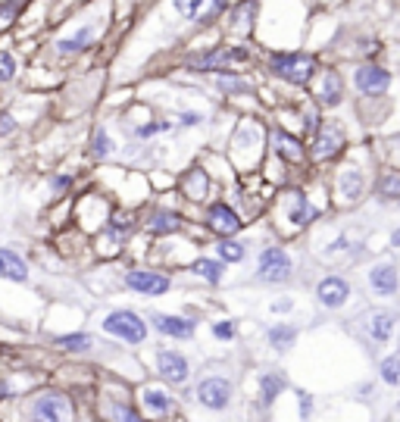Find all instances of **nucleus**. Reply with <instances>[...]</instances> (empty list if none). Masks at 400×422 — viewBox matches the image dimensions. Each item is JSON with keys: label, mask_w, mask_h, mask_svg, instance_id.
<instances>
[{"label": "nucleus", "mask_w": 400, "mask_h": 422, "mask_svg": "<svg viewBox=\"0 0 400 422\" xmlns=\"http://www.w3.org/2000/svg\"><path fill=\"white\" fill-rule=\"evenodd\" d=\"M25 416L28 422H72L75 410H72V400L63 391H38V394L28 397Z\"/></svg>", "instance_id": "nucleus-1"}, {"label": "nucleus", "mask_w": 400, "mask_h": 422, "mask_svg": "<svg viewBox=\"0 0 400 422\" xmlns=\"http://www.w3.org/2000/svg\"><path fill=\"white\" fill-rule=\"evenodd\" d=\"M104 332L113 338L126 341V344H144L147 341V322L132 310H113L104 316Z\"/></svg>", "instance_id": "nucleus-2"}, {"label": "nucleus", "mask_w": 400, "mask_h": 422, "mask_svg": "<svg viewBox=\"0 0 400 422\" xmlns=\"http://www.w3.org/2000/svg\"><path fill=\"white\" fill-rule=\"evenodd\" d=\"M269 66L279 78H285L291 85H307L316 72V60L310 54H272Z\"/></svg>", "instance_id": "nucleus-3"}, {"label": "nucleus", "mask_w": 400, "mask_h": 422, "mask_svg": "<svg viewBox=\"0 0 400 422\" xmlns=\"http://www.w3.org/2000/svg\"><path fill=\"white\" fill-rule=\"evenodd\" d=\"M294 272V263H291L285 247H266L260 253V263H257V279L269 282V285H281V282L291 279Z\"/></svg>", "instance_id": "nucleus-4"}, {"label": "nucleus", "mask_w": 400, "mask_h": 422, "mask_svg": "<svg viewBox=\"0 0 400 422\" xmlns=\"http://www.w3.org/2000/svg\"><path fill=\"white\" fill-rule=\"evenodd\" d=\"M194 397H198L200 406L219 413V410H225V406L231 404V382H229V378H222V375H207V378H200Z\"/></svg>", "instance_id": "nucleus-5"}, {"label": "nucleus", "mask_w": 400, "mask_h": 422, "mask_svg": "<svg viewBox=\"0 0 400 422\" xmlns=\"http://www.w3.org/2000/svg\"><path fill=\"white\" fill-rule=\"evenodd\" d=\"M126 288H132L144 297H159L172 288V282L169 275L157 272V269H132V272H126Z\"/></svg>", "instance_id": "nucleus-6"}, {"label": "nucleus", "mask_w": 400, "mask_h": 422, "mask_svg": "<svg viewBox=\"0 0 400 422\" xmlns=\"http://www.w3.org/2000/svg\"><path fill=\"white\" fill-rule=\"evenodd\" d=\"M157 373L172 385H185L188 375H191V363L181 351H172V347H159L157 351Z\"/></svg>", "instance_id": "nucleus-7"}, {"label": "nucleus", "mask_w": 400, "mask_h": 422, "mask_svg": "<svg viewBox=\"0 0 400 422\" xmlns=\"http://www.w3.org/2000/svg\"><path fill=\"white\" fill-rule=\"evenodd\" d=\"M353 85H356V91H363L366 97H378V94H384L391 88V72L369 63V66H360L353 72Z\"/></svg>", "instance_id": "nucleus-8"}, {"label": "nucleus", "mask_w": 400, "mask_h": 422, "mask_svg": "<svg viewBox=\"0 0 400 422\" xmlns=\"http://www.w3.org/2000/svg\"><path fill=\"white\" fill-rule=\"evenodd\" d=\"M207 225L216 231L219 238H231V235H238L241 231V216L235 213V210L229 207L225 200H219V203H213V207L207 210Z\"/></svg>", "instance_id": "nucleus-9"}, {"label": "nucleus", "mask_w": 400, "mask_h": 422, "mask_svg": "<svg viewBox=\"0 0 400 422\" xmlns=\"http://www.w3.org/2000/svg\"><path fill=\"white\" fill-rule=\"evenodd\" d=\"M394 325H397V316L391 310H369L363 316V329H366L372 344H388L391 334H394Z\"/></svg>", "instance_id": "nucleus-10"}, {"label": "nucleus", "mask_w": 400, "mask_h": 422, "mask_svg": "<svg viewBox=\"0 0 400 422\" xmlns=\"http://www.w3.org/2000/svg\"><path fill=\"white\" fill-rule=\"evenodd\" d=\"M150 322L159 334L166 338H176V341H188L194 338V319L188 316H176V313H150Z\"/></svg>", "instance_id": "nucleus-11"}, {"label": "nucleus", "mask_w": 400, "mask_h": 422, "mask_svg": "<svg viewBox=\"0 0 400 422\" xmlns=\"http://www.w3.org/2000/svg\"><path fill=\"white\" fill-rule=\"evenodd\" d=\"M351 297V285H347L341 275H325L322 282L316 285V301L322 303L325 310H341Z\"/></svg>", "instance_id": "nucleus-12"}, {"label": "nucleus", "mask_w": 400, "mask_h": 422, "mask_svg": "<svg viewBox=\"0 0 400 422\" xmlns=\"http://www.w3.org/2000/svg\"><path fill=\"white\" fill-rule=\"evenodd\" d=\"M341 147H344V132H341L338 126H332V122H325V126L319 128V135H316V144H313V157L316 159H332Z\"/></svg>", "instance_id": "nucleus-13"}, {"label": "nucleus", "mask_w": 400, "mask_h": 422, "mask_svg": "<svg viewBox=\"0 0 400 422\" xmlns=\"http://www.w3.org/2000/svg\"><path fill=\"white\" fill-rule=\"evenodd\" d=\"M369 288H372L375 294H382V297L397 294V288H400L397 266H391V263H378V266H372V269H369Z\"/></svg>", "instance_id": "nucleus-14"}, {"label": "nucleus", "mask_w": 400, "mask_h": 422, "mask_svg": "<svg viewBox=\"0 0 400 422\" xmlns=\"http://www.w3.org/2000/svg\"><path fill=\"white\" fill-rule=\"evenodd\" d=\"M141 404L150 416H166V413H172V406H176V397L166 388H159V385H147V388L141 391Z\"/></svg>", "instance_id": "nucleus-15"}, {"label": "nucleus", "mask_w": 400, "mask_h": 422, "mask_svg": "<svg viewBox=\"0 0 400 422\" xmlns=\"http://www.w3.org/2000/svg\"><path fill=\"white\" fill-rule=\"evenodd\" d=\"M0 279L19 282V285L28 282V263L16 251H10V247H0Z\"/></svg>", "instance_id": "nucleus-16"}, {"label": "nucleus", "mask_w": 400, "mask_h": 422, "mask_svg": "<svg viewBox=\"0 0 400 422\" xmlns=\"http://www.w3.org/2000/svg\"><path fill=\"white\" fill-rule=\"evenodd\" d=\"M363 191H366V179H363V172L356 169V166L341 169V176H338V194L341 198H344L347 203H356L363 198Z\"/></svg>", "instance_id": "nucleus-17"}, {"label": "nucleus", "mask_w": 400, "mask_h": 422, "mask_svg": "<svg viewBox=\"0 0 400 422\" xmlns=\"http://www.w3.org/2000/svg\"><path fill=\"white\" fill-rule=\"evenodd\" d=\"M341 97H344V82H341L338 72L329 69L322 76V85H319V104L334 107V104H341Z\"/></svg>", "instance_id": "nucleus-18"}, {"label": "nucleus", "mask_w": 400, "mask_h": 422, "mask_svg": "<svg viewBox=\"0 0 400 422\" xmlns=\"http://www.w3.org/2000/svg\"><path fill=\"white\" fill-rule=\"evenodd\" d=\"M316 219V207L310 203L307 194H291V210H288V222L291 225H307Z\"/></svg>", "instance_id": "nucleus-19"}, {"label": "nucleus", "mask_w": 400, "mask_h": 422, "mask_svg": "<svg viewBox=\"0 0 400 422\" xmlns=\"http://www.w3.org/2000/svg\"><path fill=\"white\" fill-rule=\"evenodd\" d=\"M178 229H181V219L172 210H157L147 219V231H154V235H172V231H178Z\"/></svg>", "instance_id": "nucleus-20"}, {"label": "nucleus", "mask_w": 400, "mask_h": 422, "mask_svg": "<svg viewBox=\"0 0 400 422\" xmlns=\"http://www.w3.org/2000/svg\"><path fill=\"white\" fill-rule=\"evenodd\" d=\"M285 375L281 373H263L260 375V397H263V404L269 406V404H275V397L285 391Z\"/></svg>", "instance_id": "nucleus-21"}, {"label": "nucleus", "mask_w": 400, "mask_h": 422, "mask_svg": "<svg viewBox=\"0 0 400 422\" xmlns=\"http://www.w3.org/2000/svg\"><path fill=\"white\" fill-rule=\"evenodd\" d=\"M56 347L60 351H69V354H85L94 347V338L85 332H72V334H56Z\"/></svg>", "instance_id": "nucleus-22"}, {"label": "nucleus", "mask_w": 400, "mask_h": 422, "mask_svg": "<svg viewBox=\"0 0 400 422\" xmlns=\"http://www.w3.org/2000/svg\"><path fill=\"white\" fill-rule=\"evenodd\" d=\"M266 338H269V344H272L275 351H288V347H294V341H297V329L294 325L279 322V325H272V329L266 332Z\"/></svg>", "instance_id": "nucleus-23"}, {"label": "nucleus", "mask_w": 400, "mask_h": 422, "mask_svg": "<svg viewBox=\"0 0 400 422\" xmlns=\"http://www.w3.org/2000/svg\"><path fill=\"white\" fill-rule=\"evenodd\" d=\"M272 144H275V150H279L285 159H291V163H297V159L303 157V147H301V141H294L291 135L285 132H275L272 135Z\"/></svg>", "instance_id": "nucleus-24"}, {"label": "nucleus", "mask_w": 400, "mask_h": 422, "mask_svg": "<svg viewBox=\"0 0 400 422\" xmlns=\"http://www.w3.org/2000/svg\"><path fill=\"white\" fill-rule=\"evenodd\" d=\"M194 272H198L203 282H210V285H219L225 266L219 263V260H207V257H200L198 263H194Z\"/></svg>", "instance_id": "nucleus-25"}, {"label": "nucleus", "mask_w": 400, "mask_h": 422, "mask_svg": "<svg viewBox=\"0 0 400 422\" xmlns=\"http://www.w3.org/2000/svg\"><path fill=\"white\" fill-rule=\"evenodd\" d=\"M253 16H257V0H244V4L235 6V13H231V23H235L238 32H250Z\"/></svg>", "instance_id": "nucleus-26"}, {"label": "nucleus", "mask_w": 400, "mask_h": 422, "mask_svg": "<svg viewBox=\"0 0 400 422\" xmlns=\"http://www.w3.org/2000/svg\"><path fill=\"white\" fill-rule=\"evenodd\" d=\"M107 413H110L113 422H147L132 404H122V400H110V404H107Z\"/></svg>", "instance_id": "nucleus-27"}, {"label": "nucleus", "mask_w": 400, "mask_h": 422, "mask_svg": "<svg viewBox=\"0 0 400 422\" xmlns=\"http://www.w3.org/2000/svg\"><path fill=\"white\" fill-rule=\"evenodd\" d=\"M94 41V32L91 28H82V32H75L72 38H60V54H78V50H85Z\"/></svg>", "instance_id": "nucleus-28"}, {"label": "nucleus", "mask_w": 400, "mask_h": 422, "mask_svg": "<svg viewBox=\"0 0 400 422\" xmlns=\"http://www.w3.org/2000/svg\"><path fill=\"white\" fill-rule=\"evenodd\" d=\"M378 373H382V382H384V385L397 388V385H400V354L384 356V360L378 363Z\"/></svg>", "instance_id": "nucleus-29"}, {"label": "nucleus", "mask_w": 400, "mask_h": 422, "mask_svg": "<svg viewBox=\"0 0 400 422\" xmlns=\"http://www.w3.org/2000/svg\"><path fill=\"white\" fill-rule=\"evenodd\" d=\"M216 253H219V260H225V263H241L244 260V244L231 241V238H222V241L216 244Z\"/></svg>", "instance_id": "nucleus-30"}, {"label": "nucleus", "mask_w": 400, "mask_h": 422, "mask_svg": "<svg viewBox=\"0 0 400 422\" xmlns=\"http://www.w3.org/2000/svg\"><path fill=\"white\" fill-rule=\"evenodd\" d=\"M91 154L100 157V159L113 154V138L107 135V128H97V132H94V138H91Z\"/></svg>", "instance_id": "nucleus-31"}, {"label": "nucleus", "mask_w": 400, "mask_h": 422, "mask_svg": "<svg viewBox=\"0 0 400 422\" xmlns=\"http://www.w3.org/2000/svg\"><path fill=\"white\" fill-rule=\"evenodd\" d=\"M378 191L388 200H400V172H384L382 181H378Z\"/></svg>", "instance_id": "nucleus-32"}, {"label": "nucleus", "mask_w": 400, "mask_h": 422, "mask_svg": "<svg viewBox=\"0 0 400 422\" xmlns=\"http://www.w3.org/2000/svg\"><path fill=\"white\" fill-rule=\"evenodd\" d=\"M188 194H191V200H200L203 194H207V176L203 172L194 169L191 179H188Z\"/></svg>", "instance_id": "nucleus-33"}, {"label": "nucleus", "mask_w": 400, "mask_h": 422, "mask_svg": "<svg viewBox=\"0 0 400 422\" xmlns=\"http://www.w3.org/2000/svg\"><path fill=\"white\" fill-rule=\"evenodd\" d=\"M16 78V56L0 50V82H13Z\"/></svg>", "instance_id": "nucleus-34"}, {"label": "nucleus", "mask_w": 400, "mask_h": 422, "mask_svg": "<svg viewBox=\"0 0 400 422\" xmlns=\"http://www.w3.org/2000/svg\"><path fill=\"white\" fill-rule=\"evenodd\" d=\"M297 410H301L303 422L313 416V394H310V391H297Z\"/></svg>", "instance_id": "nucleus-35"}, {"label": "nucleus", "mask_w": 400, "mask_h": 422, "mask_svg": "<svg viewBox=\"0 0 400 422\" xmlns=\"http://www.w3.org/2000/svg\"><path fill=\"white\" fill-rule=\"evenodd\" d=\"M213 334L219 341H231V338H235V322H229V319H225V322H216L213 325Z\"/></svg>", "instance_id": "nucleus-36"}, {"label": "nucleus", "mask_w": 400, "mask_h": 422, "mask_svg": "<svg viewBox=\"0 0 400 422\" xmlns=\"http://www.w3.org/2000/svg\"><path fill=\"white\" fill-rule=\"evenodd\" d=\"M16 132V119H13V113H0V138L13 135Z\"/></svg>", "instance_id": "nucleus-37"}, {"label": "nucleus", "mask_w": 400, "mask_h": 422, "mask_svg": "<svg viewBox=\"0 0 400 422\" xmlns=\"http://www.w3.org/2000/svg\"><path fill=\"white\" fill-rule=\"evenodd\" d=\"M50 188H54V191H69V188H72V176H69V172H60V176L50 179Z\"/></svg>", "instance_id": "nucleus-38"}, {"label": "nucleus", "mask_w": 400, "mask_h": 422, "mask_svg": "<svg viewBox=\"0 0 400 422\" xmlns=\"http://www.w3.org/2000/svg\"><path fill=\"white\" fill-rule=\"evenodd\" d=\"M169 128V122H150V126H141L138 128V135L141 138H150V135H157V132H166Z\"/></svg>", "instance_id": "nucleus-39"}, {"label": "nucleus", "mask_w": 400, "mask_h": 422, "mask_svg": "<svg viewBox=\"0 0 400 422\" xmlns=\"http://www.w3.org/2000/svg\"><path fill=\"white\" fill-rule=\"evenodd\" d=\"M216 85H219L222 91H235V88H244V82H238L235 76H219V78H216Z\"/></svg>", "instance_id": "nucleus-40"}, {"label": "nucleus", "mask_w": 400, "mask_h": 422, "mask_svg": "<svg viewBox=\"0 0 400 422\" xmlns=\"http://www.w3.org/2000/svg\"><path fill=\"white\" fill-rule=\"evenodd\" d=\"M200 116L198 113H181V126H198Z\"/></svg>", "instance_id": "nucleus-41"}, {"label": "nucleus", "mask_w": 400, "mask_h": 422, "mask_svg": "<svg viewBox=\"0 0 400 422\" xmlns=\"http://www.w3.org/2000/svg\"><path fill=\"white\" fill-rule=\"evenodd\" d=\"M6 397H13V385L10 382H0V400H6Z\"/></svg>", "instance_id": "nucleus-42"}, {"label": "nucleus", "mask_w": 400, "mask_h": 422, "mask_svg": "<svg viewBox=\"0 0 400 422\" xmlns=\"http://www.w3.org/2000/svg\"><path fill=\"white\" fill-rule=\"evenodd\" d=\"M291 307H294L291 301H279V303H272V313H288Z\"/></svg>", "instance_id": "nucleus-43"}, {"label": "nucleus", "mask_w": 400, "mask_h": 422, "mask_svg": "<svg viewBox=\"0 0 400 422\" xmlns=\"http://www.w3.org/2000/svg\"><path fill=\"white\" fill-rule=\"evenodd\" d=\"M391 247H397L400 251V229H394V235H391Z\"/></svg>", "instance_id": "nucleus-44"}]
</instances>
